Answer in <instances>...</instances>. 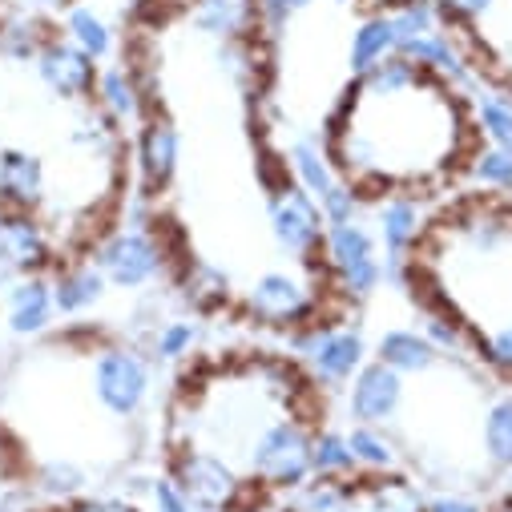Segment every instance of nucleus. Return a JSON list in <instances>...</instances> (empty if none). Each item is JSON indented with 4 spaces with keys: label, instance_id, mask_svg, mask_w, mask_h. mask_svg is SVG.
<instances>
[{
    "label": "nucleus",
    "instance_id": "nucleus-1",
    "mask_svg": "<svg viewBox=\"0 0 512 512\" xmlns=\"http://www.w3.org/2000/svg\"><path fill=\"white\" fill-rule=\"evenodd\" d=\"M416 299L452 311L472 339L512 323V202L472 194L440 222H428L408 283Z\"/></svg>",
    "mask_w": 512,
    "mask_h": 512
},
{
    "label": "nucleus",
    "instance_id": "nucleus-2",
    "mask_svg": "<svg viewBox=\"0 0 512 512\" xmlns=\"http://www.w3.org/2000/svg\"><path fill=\"white\" fill-rule=\"evenodd\" d=\"M162 222H146V226H113L109 234H101L89 250V263L109 279V287L117 291H146L154 283L166 279L174 254L166 246V230H158Z\"/></svg>",
    "mask_w": 512,
    "mask_h": 512
},
{
    "label": "nucleus",
    "instance_id": "nucleus-3",
    "mask_svg": "<svg viewBox=\"0 0 512 512\" xmlns=\"http://www.w3.org/2000/svg\"><path fill=\"white\" fill-rule=\"evenodd\" d=\"M166 476L182 488V496L194 508H218V512H246L254 504V492H263L226 456L202 444H170Z\"/></svg>",
    "mask_w": 512,
    "mask_h": 512
},
{
    "label": "nucleus",
    "instance_id": "nucleus-4",
    "mask_svg": "<svg viewBox=\"0 0 512 512\" xmlns=\"http://www.w3.org/2000/svg\"><path fill=\"white\" fill-rule=\"evenodd\" d=\"M311 420L303 412L279 416L259 440L250 444L242 472L263 492H295L311 480Z\"/></svg>",
    "mask_w": 512,
    "mask_h": 512
},
{
    "label": "nucleus",
    "instance_id": "nucleus-5",
    "mask_svg": "<svg viewBox=\"0 0 512 512\" xmlns=\"http://www.w3.org/2000/svg\"><path fill=\"white\" fill-rule=\"evenodd\" d=\"M89 392L101 412L113 420H138L150 392H154V367L142 347L130 343H105L93 351L89 367Z\"/></svg>",
    "mask_w": 512,
    "mask_h": 512
},
{
    "label": "nucleus",
    "instance_id": "nucleus-6",
    "mask_svg": "<svg viewBox=\"0 0 512 512\" xmlns=\"http://www.w3.org/2000/svg\"><path fill=\"white\" fill-rule=\"evenodd\" d=\"M323 279L303 275V271H267L242 295V311L259 327L299 331L311 319H319V311H323Z\"/></svg>",
    "mask_w": 512,
    "mask_h": 512
},
{
    "label": "nucleus",
    "instance_id": "nucleus-7",
    "mask_svg": "<svg viewBox=\"0 0 512 512\" xmlns=\"http://www.w3.org/2000/svg\"><path fill=\"white\" fill-rule=\"evenodd\" d=\"M323 271L327 279L339 287L343 299H371L383 283V254H379V242L375 234L355 218V222H339V226H327V238H323Z\"/></svg>",
    "mask_w": 512,
    "mask_h": 512
},
{
    "label": "nucleus",
    "instance_id": "nucleus-8",
    "mask_svg": "<svg viewBox=\"0 0 512 512\" xmlns=\"http://www.w3.org/2000/svg\"><path fill=\"white\" fill-rule=\"evenodd\" d=\"M291 351L307 367V375L327 388H343V383L371 359L363 335L355 327H343L335 319H311L307 327L291 331Z\"/></svg>",
    "mask_w": 512,
    "mask_h": 512
},
{
    "label": "nucleus",
    "instance_id": "nucleus-9",
    "mask_svg": "<svg viewBox=\"0 0 512 512\" xmlns=\"http://www.w3.org/2000/svg\"><path fill=\"white\" fill-rule=\"evenodd\" d=\"M267 214H271V238L283 254H291L295 263H315L323 254V238H327V222L319 202L295 186L291 178L275 190H267Z\"/></svg>",
    "mask_w": 512,
    "mask_h": 512
},
{
    "label": "nucleus",
    "instance_id": "nucleus-10",
    "mask_svg": "<svg viewBox=\"0 0 512 512\" xmlns=\"http://www.w3.org/2000/svg\"><path fill=\"white\" fill-rule=\"evenodd\" d=\"M428 230L424 202L408 190H392L375 202V242L383 250V279L408 283V263Z\"/></svg>",
    "mask_w": 512,
    "mask_h": 512
},
{
    "label": "nucleus",
    "instance_id": "nucleus-11",
    "mask_svg": "<svg viewBox=\"0 0 512 512\" xmlns=\"http://www.w3.org/2000/svg\"><path fill=\"white\" fill-rule=\"evenodd\" d=\"M57 267V242L45 226L41 210H0V287L25 279V275H49Z\"/></svg>",
    "mask_w": 512,
    "mask_h": 512
},
{
    "label": "nucleus",
    "instance_id": "nucleus-12",
    "mask_svg": "<svg viewBox=\"0 0 512 512\" xmlns=\"http://www.w3.org/2000/svg\"><path fill=\"white\" fill-rule=\"evenodd\" d=\"M347 416L351 424H375L388 428L400 420L404 400H408V379L400 371H392L388 363L367 359L347 383Z\"/></svg>",
    "mask_w": 512,
    "mask_h": 512
},
{
    "label": "nucleus",
    "instance_id": "nucleus-13",
    "mask_svg": "<svg viewBox=\"0 0 512 512\" xmlns=\"http://www.w3.org/2000/svg\"><path fill=\"white\" fill-rule=\"evenodd\" d=\"M182 162V138L174 130V121L150 113L138 134H134V170H138V194L158 198L170 190L174 174Z\"/></svg>",
    "mask_w": 512,
    "mask_h": 512
},
{
    "label": "nucleus",
    "instance_id": "nucleus-14",
    "mask_svg": "<svg viewBox=\"0 0 512 512\" xmlns=\"http://www.w3.org/2000/svg\"><path fill=\"white\" fill-rule=\"evenodd\" d=\"M33 69L41 77V85L61 97V101H93V85H97V61L85 57L77 45H69L61 33H53L41 53L33 57Z\"/></svg>",
    "mask_w": 512,
    "mask_h": 512
},
{
    "label": "nucleus",
    "instance_id": "nucleus-15",
    "mask_svg": "<svg viewBox=\"0 0 512 512\" xmlns=\"http://www.w3.org/2000/svg\"><path fill=\"white\" fill-rule=\"evenodd\" d=\"M0 315H5V331L13 339H41L57 323L49 275H25L0 287Z\"/></svg>",
    "mask_w": 512,
    "mask_h": 512
},
{
    "label": "nucleus",
    "instance_id": "nucleus-16",
    "mask_svg": "<svg viewBox=\"0 0 512 512\" xmlns=\"http://www.w3.org/2000/svg\"><path fill=\"white\" fill-rule=\"evenodd\" d=\"M93 109L101 117H109L117 130H130V125H142L146 113V85L138 65L117 61V65H101L97 69V85H93Z\"/></svg>",
    "mask_w": 512,
    "mask_h": 512
},
{
    "label": "nucleus",
    "instance_id": "nucleus-17",
    "mask_svg": "<svg viewBox=\"0 0 512 512\" xmlns=\"http://www.w3.org/2000/svg\"><path fill=\"white\" fill-rule=\"evenodd\" d=\"M186 13H190V25L218 45L259 41V33H267L259 0H190Z\"/></svg>",
    "mask_w": 512,
    "mask_h": 512
},
{
    "label": "nucleus",
    "instance_id": "nucleus-18",
    "mask_svg": "<svg viewBox=\"0 0 512 512\" xmlns=\"http://www.w3.org/2000/svg\"><path fill=\"white\" fill-rule=\"evenodd\" d=\"M49 198V170L33 150H0V210H41Z\"/></svg>",
    "mask_w": 512,
    "mask_h": 512
},
{
    "label": "nucleus",
    "instance_id": "nucleus-19",
    "mask_svg": "<svg viewBox=\"0 0 512 512\" xmlns=\"http://www.w3.org/2000/svg\"><path fill=\"white\" fill-rule=\"evenodd\" d=\"M49 283H53L57 319H81V315H89L93 307H101V299L109 295V279H105L89 259L57 263V267L49 271Z\"/></svg>",
    "mask_w": 512,
    "mask_h": 512
},
{
    "label": "nucleus",
    "instance_id": "nucleus-20",
    "mask_svg": "<svg viewBox=\"0 0 512 512\" xmlns=\"http://www.w3.org/2000/svg\"><path fill=\"white\" fill-rule=\"evenodd\" d=\"M375 359L388 363L392 371H400L404 379L408 375H432L444 363V355L424 339V331H412V327L383 331L379 343H375Z\"/></svg>",
    "mask_w": 512,
    "mask_h": 512
},
{
    "label": "nucleus",
    "instance_id": "nucleus-21",
    "mask_svg": "<svg viewBox=\"0 0 512 512\" xmlns=\"http://www.w3.org/2000/svg\"><path fill=\"white\" fill-rule=\"evenodd\" d=\"M347 444H351V456H355L359 476H396V472L404 468L400 440H396L388 428H375V424H351Z\"/></svg>",
    "mask_w": 512,
    "mask_h": 512
},
{
    "label": "nucleus",
    "instance_id": "nucleus-22",
    "mask_svg": "<svg viewBox=\"0 0 512 512\" xmlns=\"http://www.w3.org/2000/svg\"><path fill=\"white\" fill-rule=\"evenodd\" d=\"M57 21H61L57 33H61L69 45H77L85 57H93L97 65L113 57V49H117V33H113V25H109L93 5H81V0H77V5H73L69 13H61Z\"/></svg>",
    "mask_w": 512,
    "mask_h": 512
},
{
    "label": "nucleus",
    "instance_id": "nucleus-23",
    "mask_svg": "<svg viewBox=\"0 0 512 512\" xmlns=\"http://www.w3.org/2000/svg\"><path fill=\"white\" fill-rule=\"evenodd\" d=\"M428 496L408 476H359V512H424Z\"/></svg>",
    "mask_w": 512,
    "mask_h": 512
},
{
    "label": "nucleus",
    "instance_id": "nucleus-24",
    "mask_svg": "<svg viewBox=\"0 0 512 512\" xmlns=\"http://www.w3.org/2000/svg\"><path fill=\"white\" fill-rule=\"evenodd\" d=\"M283 512H359V476L355 480H323L311 476L295 492H287Z\"/></svg>",
    "mask_w": 512,
    "mask_h": 512
},
{
    "label": "nucleus",
    "instance_id": "nucleus-25",
    "mask_svg": "<svg viewBox=\"0 0 512 512\" xmlns=\"http://www.w3.org/2000/svg\"><path fill=\"white\" fill-rule=\"evenodd\" d=\"M388 53H396V29H392V17L388 13L375 9L351 33V45H347V69H351V77L367 73L375 61H383Z\"/></svg>",
    "mask_w": 512,
    "mask_h": 512
},
{
    "label": "nucleus",
    "instance_id": "nucleus-26",
    "mask_svg": "<svg viewBox=\"0 0 512 512\" xmlns=\"http://www.w3.org/2000/svg\"><path fill=\"white\" fill-rule=\"evenodd\" d=\"M53 33L57 29L49 25V17L29 13V9H13V13L0 17V57L5 61H33Z\"/></svg>",
    "mask_w": 512,
    "mask_h": 512
},
{
    "label": "nucleus",
    "instance_id": "nucleus-27",
    "mask_svg": "<svg viewBox=\"0 0 512 512\" xmlns=\"http://www.w3.org/2000/svg\"><path fill=\"white\" fill-rule=\"evenodd\" d=\"M472 130L488 146H512V89H476L468 97Z\"/></svg>",
    "mask_w": 512,
    "mask_h": 512
},
{
    "label": "nucleus",
    "instance_id": "nucleus-28",
    "mask_svg": "<svg viewBox=\"0 0 512 512\" xmlns=\"http://www.w3.org/2000/svg\"><path fill=\"white\" fill-rule=\"evenodd\" d=\"M283 166H287L291 182H295V186H303L311 198L327 194V190H331V182L339 178V170H335V162H331L327 146H323V142H311V138L291 142V146H287V162H283Z\"/></svg>",
    "mask_w": 512,
    "mask_h": 512
},
{
    "label": "nucleus",
    "instance_id": "nucleus-29",
    "mask_svg": "<svg viewBox=\"0 0 512 512\" xmlns=\"http://www.w3.org/2000/svg\"><path fill=\"white\" fill-rule=\"evenodd\" d=\"M420 307H424V339L444 355V359H472L476 363V339H472V331L452 315V311H444L440 303H432V299H416Z\"/></svg>",
    "mask_w": 512,
    "mask_h": 512
},
{
    "label": "nucleus",
    "instance_id": "nucleus-30",
    "mask_svg": "<svg viewBox=\"0 0 512 512\" xmlns=\"http://www.w3.org/2000/svg\"><path fill=\"white\" fill-rule=\"evenodd\" d=\"M480 448L496 472H512V392L496 396L480 416Z\"/></svg>",
    "mask_w": 512,
    "mask_h": 512
},
{
    "label": "nucleus",
    "instance_id": "nucleus-31",
    "mask_svg": "<svg viewBox=\"0 0 512 512\" xmlns=\"http://www.w3.org/2000/svg\"><path fill=\"white\" fill-rule=\"evenodd\" d=\"M311 476H323V480H355L359 476L347 432H335V428L311 432Z\"/></svg>",
    "mask_w": 512,
    "mask_h": 512
},
{
    "label": "nucleus",
    "instance_id": "nucleus-32",
    "mask_svg": "<svg viewBox=\"0 0 512 512\" xmlns=\"http://www.w3.org/2000/svg\"><path fill=\"white\" fill-rule=\"evenodd\" d=\"M85 484H89L85 468H81L77 460H69V456H53V460H41V464H37V472H33V488H37L45 500L61 504V508H65L69 500L85 496Z\"/></svg>",
    "mask_w": 512,
    "mask_h": 512
},
{
    "label": "nucleus",
    "instance_id": "nucleus-33",
    "mask_svg": "<svg viewBox=\"0 0 512 512\" xmlns=\"http://www.w3.org/2000/svg\"><path fill=\"white\" fill-rule=\"evenodd\" d=\"M383 13L392 17L396 49L408 45V41H416V37H424V33L444 29V13H440L436 0H396V5H392V9H383Z\"/></svg>",
    "mask_w": 512,
    "mask_h": 512
},
{
    "label": "nucleus",
    "instance_id": "nucleus-34",
    "mask_svg": "<svg viewBox=\"0 0 512 512\" xmlns=\"http://www.w3.org/2000/svg\"><path fill=\"white\" fill-rule=\"evenodd\" d=\"M468 174H472V182L484 186V190L512 194V150H508V146L476 142V150L468 154Z\"/></svg>",
    "mask_w": 512,
    "mask_h": 512
},
{
    "label": "nucleus",
    "instance_id": "nucleus-35",
    "mask_svg": "<svg viewBox=\"0 0 512 512\" xmlns=\"http://www.w3.org/2000/svg\"><path fill=\"white\" fill-rule=\"evenodd\" d=\"M198 339H202V327H198L194 319H166V323H158L154 335H150V355H154L158 363H178V359L194 355Z\"/></svg>",
    "mask_w": 512,
    "mask_h": 512
},
{
    "label": "nucleus",
    "instance_id": "nucleus-36",
    "mask_svg": "<svg viewBox=\"0 0 512 512\" xmlns=\"http://www.w3.org/2000/svg\"><path fill=\"white\" fill-rule=\"evenodd\" d=\"M315 202H319V210H323V222H327V226H339V222H355V218L363 214L367 194H363L355 182L335 178V182H331V190H327V194H319Z\"/></svg>",
    "mask_w": 512,
    "mask_h": 512
},
{
    "label": "nucleus",
    "instance_id": "nucleus-37",
    "mask_svg": "<svg viewBox=\"0 0 512 512\" xmlns=\"http://www.w3.org/2000/svg\"><path fill=\"white\" fill-rule=\"evenodd\" d=\"M186 299H190L194 307L210 311V307H218V303L230 299V287H226V279H222L214 267L194 263V267H186Z\"/></svg>",
    "mask_w": 512,
    "mask_h": 512
},
{
    "label": "nucleus",
    "instance_id": "nucleus-38",
    "mask_svg": "<svg viewBox=\"0 0 512 512\" xmlns=\"http://www.w3.org/2000/svg\"><path fill=\"white\" fill-rule=\"evenodd\" d=\"M476 363L488 367L496 379H508L512 383V323L476 339Z\"/></svg>",
    "mask_w": 512,
    "mask_h": 512
},
{
    "label": "nucleus",
    "instance_id": "nucleus-39",
    "mask_svg": "<svg viewBox=\"0 0 512 512\" xmlns=\"http://www.w3.org/2000/svg\"><path fill=\"white\" fill-rule=\"evenodd\" d=\"M142 512H198V508L182 496V488L170 476H154V480H146Z\"/></svg>",
    "mask_w": 512,
    "mask_h": 512
},
{
    "label": "nucleus",
    "instance_id": "nucleus-40",
    "mask_svg": "<svg viewBox=\"0 0 512 512\" xmlns=\"http://www.w3.org/2000/svg\"><path fill=\"white\" fill-rule=\"evenodd\" d=\"M61 512H142V500H134V496H93V492H85V496H77V500H69Z\"/></svg>",
    "mask_w": 512,
    "mask_h": 512
},
{
    "label": "nucleus",
    "instance_id": "nucleus-41",
    "mask_svg": "<svg viewBox=\"0 0 512 512\" xmlns=\"http://www.w3.org/2000/svg\"><path fill=\"white\" fill-rule=\"evenodd\" d=\"M307 5H311V0H259L263 29H267V33H279V29H283L291 17H299Z\"/></svg>",
    "mask_w": 512,
    "mask_h": 512
},
{
    "label": "nucleus",
    "instance_id": "nucleus-42",
    "mask_svg": "<svg viewBox=\"0 0 512 512\" xmlns=\"http://www.w3.org/2000/svg\"><path fill=\"white\" fill-rule=\"evenodd\" d=\"M424 512H488L476 496H464V492H440V496H428V508Z\"/></svg>",
    "mask_w": 512,
    "mask_h": 512
},
{
    "label": "nucleus",
    "instance_id": "nucleus-43",
    "mask_svg": "<svg viewBox=\"0 0 512 512\" xmlns=\"http://www.w3.org/2000/svg\"><path fill=\"white\" fill-rule=\"evenodd\" d=\"M73 5H77V0H21V9L41 13V17H61V13H69Z\"/></svg>",
    "mask_w": 512,
    "mask_h": 512
},
{
    "label": "nucleus",
    "instance_id": "nucleus-44",
    "mask_svg": "<svg viewBox=\"0 0 512 512\" xmlns=\"http://www.w3.org/2000/svg\"><path fill=\"white\" fill-rule=\"evenodd\" d=\"M0 512H17V504L13 500H0Z\"/></svg>",
    "mask_w": 512,
    "mask_h": 512
},
{
    "label": "nucleus",
    "instance_id": "nucleus-45",
    "mask_svg": "<svg viewBox=\"0 0 512 512\" xmlns=\"http://www.w3.org/2000/svg\"><path fill=\"white\" fill-rule=\"evenodd\" d=\"M492 512H512V500H504L500 508H492Z\"/></svg>",
    "mask_w": 512,
    "mask_h": 512
},
{
    "label": "nucleus",
    "instance_id": "nucleus-46",
    "mask_svg": "<svg viewBox=\"0 0 512 512\" xmlns=\"http://www.w3.org/2000/svg\"><path fill=\"white\" fill-rule=\"evenodd\" d=\"M331 5H351V0H331Z\"/></svg>",
    "mask_w": 512,
    "mask_h": 512
},
{
    "label": "nucleus",
    "instance_id": "nucleus-47",
    "mask_svg": "<svg viewBox=\"0 0 512 512\" xmlns=\"http://www.w3.org/2000/svg\"><path fill=\"white\" fill-rule=\"evenodd\" d=\"M198 512H218V508H198Z\"/></svg>",
    "mask_w": 512,
    "mask_h": 512
},
{
    "label": "nucleus",
    "instance_id": "nucleus-48",
    "mask_svg": "<svg viewBox=\"0 0 512 512\" xmlns=\"http://www.w3.org/2000/svg\"><path fill=\"white\" fill-rule=\"evenodd\" d=\"M0 460H5V452H0ZM0 472H5V464H0Z\"/></svg>",
    "mask_w": 512,
    "mask_h": 512
},
{
    "label": "nucleus",
    "instance_id": "nucleus-49",
    "mask_svg": "<svg viewBox=\"0 0 512 512\" xmlns=\"http://www.w3.org/2000/svg\"><path fill=\"white\" fill-rule=\"evenodd\" d=\"M508 150H512V146H508Z\"/></svg>",
    "mask_w": 512,
    "mask_h": 512
}]
</instances>
